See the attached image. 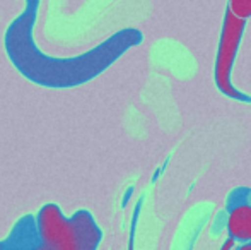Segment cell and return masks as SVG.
<instances>
[{
	"mask_svg": "<svg viewBox=\"0 0 251 250\" xmlns=\"http://www.w3.org/2000/svg\"><path fill=\"white\" fill-rule=\"evenodd\" d=\"M38 9L40 0H24L23 12L7 28L3 45L14 67L26 79L43 87L67 89L89 83L142 41L137 29H122L86 54L69 58L50 57L36 47L33 38Z\"/></svg>",
	"mask_w": 251,
	"mask_h": 250,
	"instance_id": "obj_1",
	"label": "cell"
},
{
	"mask_svg": "<svg viewBox=\"0 0 251 250\" xmlns=\"http://www.w3.org/2000/svg\"><path fill=\"white\" fill-rule=\"evenodd\" d=\"M38 245L34 250H96L101 230L87 211H79L70 220L48 204L38 214Z\"/></svg>",
	"mask_w": 251,
	"mask_h": 250,
	"instance_id": "obj_2",
	"label": "cell"
},
{
	"mask_svg": "<svg viewBox=\"0 0 251 250\" xmlns=\"http://www.w3.org/2000/svg\"><path fill=\"white\" fill-rule=\"evenodd\" d=\"M246 19L232 14L227 9L224 17V24H222L221 31V41H219L217 48V57H215V69H214V79L215 86L222 94L236 101H243V103H251L250 94L241 93L236 89L232 84V67H234L236 55H238L239 45H241V38L245 33Z\"/></svg>",
	"mask_w": 251,
	"mask_h": 250,
	"instance_id": "obj_3",
	"label": "cell"
},
{
	"mask_svg": "<svg viewBox=\"0 0 251 250\" xmlns=\"http://www.w3.org/2000/svg\"><path fill=\"white\" fill-rule=\"evenodd\" d=\"M227 237L236 244L251 242V206H241L227 213Z\"/></svg>",
	"mask_w": 251,
	"mask_h": 250,
	"instance_id": "obj_4",
	"label": "cell"
},
{
	"mask_svg": "<svg viewBox=\"0 0 251 250\" xmlns=\"http://www.w3.org/2000/svg\"><path fill=\"white\" fill-rule=\"evenodd\" d=\"M241 206H251V189L250 187H236L229 192L226 199V211L231 213L232 209Z\"/></svg>",
	"mask_w": 251,
	"mask_h": 250,
	"instance_id": "obj_5",
	"label": "cell"
},
{
	"mask_svg": "<svg viewBox=\"0 0 251 250\" xmlns=\"http://www.w3.org/2000/svg\"><path fill=\"white\" fill-rule=\"evenodd\" d=\"M229 10L243 19H248L251 17V0H229Z\"/></svg>",
	"mask_w": 251,
	"mask_h": 250,
	"instance_id": "obj_6",
	"label": "cell"
},
{
	"mask_svg": "<svg viewBox=\"0 0 251 250\" xmlns=\"http://www.w3.org/2000/svg\"><path fill=\"white\" fill-rule=\"evenodd\" d=\"M236 249V242L232 240V238H227V240L222 244V247L219 250H234Z\"/></svg>",
	"mask_w": 251,
	"mask_h": 250,
	"instance_id": "obj_7",
	"label": "cell"
},
{
	"mask_svg": "<svg viewBox=\"0 0 251 250\" xmlns=\"http://www.w3.org/2000/svg\"><path fill=\"white\" fill-rule=\"evenodd\" d=\"M234 250H251V242H245V244H238Z\"/></svg>",
	"mask_w": 251,
	"mask_h": 250,
	"instance_id": "obj_8",
	"label": "cell"
}]
</instances>
